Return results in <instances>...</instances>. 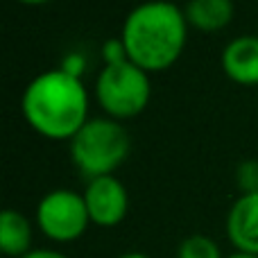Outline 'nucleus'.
<instances>
[{"label":"nucleus","mask_w":258,"mask_h":258,"mask_svg":"<svg viewBox=\"0 0 258 258\" xmlns=\"http://www.w3.org/2000/svg\"><path fill=\"white\" fill-rule=\"evenodd\" d=\"M16 3L27 5V7H41V5H48V3H52V0H16Z\"/></svg>","instance_id":"obj_16"},{"label":"nucleus","mask_w":258,"mask_h":258,"mask_svg":"<svg viewBox=\"0 0 258 258\" xmlns=\"http://www.w3.org/2000/svg\"><path fill=\"white\" fill-rule=\"evenodd\" d=\"M177 258H224L220 245L211 236L192 233L183 238L177 247Z\"/></svg>","instance_id":"obj_11"},{"label":"nucleus","mask_w":258,"mask_h":258,"mask_svg":"<svg viewBox=\"0 0 258 258\" xmlns=\"http://www.w3.org/2000/svg\"><path fill=\"white\" fill-rule=\"evenodd\" d=\"M82 195H84L86 209H89L91 224H95V227L113 229L129 213V192L116 174L86 181Z\"/></svg>","instance_id":"obj_6"},{"label":"nucleus","mask_w":258,"mask_h":258,"mask_svg":"<svg viewBox=\"0 0 258 258\" xmlns=\"http://www.w3.org/2000/svg\"><path fill=\"white\" fill-rule=\"evenodd\" d=\"M23 258H68L66 254H61V251L57 249H32L27 256Z\"/></svg>","instance_id":"obj_15"},{"label":"nucleus","mask_w":258,"mask_h":258,"mask_svg":"<svg viewBox=\"0 0 258 258\" xmlns=\"http://www.w3.org/2000/svg\"><path fill=\"white\" fill-rule=\"evenodd\" d=\"M34 229L32 222L16 209H5L0 215V251L3 258H23L32 247Z\"/></svg>","instance_id":"obj_10"},{"label":"nucleus","mask_w":258,"mask_h":258,"mask_svg":"<svg viewBox=\"0 0 258 258\" xmlns=\"http://www.w3.org/2000/svg\"><path fill=\"white\" fill-rule=\"evenodd\" d=\"M116 258H152V256L143 254V251H127V254H120V256H116Z\"/></svg>","instance_id":"obj_17"},{"label":"nucleus","mask_w":258,"mask_h":258,"mask_svg":"<svg viewBox=\"0 0 258 258\" xmlns=\"http://www.w3.org/2000/svg\"><path fill=\"white\" fill-rule=\"evenodd\" d=\"M186 14L172 0H145L122 21L127 59L145 73H163L181 59L188 43Z\"/></svg>","instance_id":"obj_2"},{"label":"nucleus","mask_w":258,"mask_h":258,"mask_svg":"<svg viewBox=\"0 0 258 258\" xmlns=\"http://www.w3.org/2000/svg\"><path fill=\"white\" fill-rule=\"evenodd\" d=\"M89 89L63 68L43 71L27 82L21 113L27 127L48 141H68L89 122Z\"/></svg>","instance_id":"obj_1"},{"label":"nucleus","mask_w":258,"mask_h":258,"mask_svg":"<svg viewBox=\"0 0 258 258\" xmlns=\"http://www.w3.org/2000/svg\"><path fill=\"white\" fill-rule=\"evenodd\" d=\"M59 68H63L66 73H71V75H75V77H82V71H84V57L77 54V52H73L63 59V63Z\"/></svg>","instance_id":"obj_14"},{"label":"nucleus","mask_w":258,"mask_h":258,"mask_svg":"<svg viewBox=\"0 0 258 258\" xmlns=\"http://www.w3.org/2000/svg\"><path fill=\"white\" fill-rule=\"evenodd\" d=\"M224 231L236 251L258 256V192L240 195L233 202Z\"/></svg>","instance_id":"obj_7"},{"label":"nucleus","mask_w":258,"mask_h":258,"mask_svg":"<svg viewBox=\"0 0 258 258\" xmlns=\"http://www.w3.org/2000/svg\"><path fill=\"white\" fill-rule=\"evenodd\" d=\"M102 61H104V66H113V63L129 61L125 43L120 41V36H118V39H109V41L102 43Z\"/></svg>","instance_id":"obj_13"},{"label":"nucleus","mask_w":258,"mask_h":258,"mask_svg":"<svg viewBox=\"0 0 258 258\" xmlns=\"http://www.w3.org/2000/svg\"><path fill=\"white\" fill-rule=\"evenodd\" d=\"M222 71L238 86H258V36L242 34L222 50Z\"/></svg>","instance_id":"obj_8"},{"label":"nucleus","mask_w":258,"mask_h":258,"mask_svg":"<svg viewBox=\"0 0 258 258\" xmlns=\"http://www.w3.org/2000/svg\"><path fill=\"white\" fill-rule=\"evenodd\" d=\"M129 152L132 136L127 127L107 116L89 118L71 138V161L86 181L113 174L129 159Z\"/></svg>","instance_id":"obj_3"},{"label":"nucleus","mask_w":258,"mask_h":258,"mask_svg":"<svg viewBox=\"0 0 258 258\" xmlns=\"http://www.w3.org/2000/svg\"><path fill=\"white\" fill-rule=\"evenodd\" d=\"M224 258H258V256H251V254H242V251H233V254L224 256Z\"/></svg>","instance_id":"obj_18"},{"label":"nucleus","mask_w":258,"mask_h":258,"mask_svg":"<svg viewBox=\"0 0 258 258\" xmlns=\"http://www.w3.org/2000/svg\"><path fill=\"white\" fill-rule=\"evenodd\" d=\"M236 186L240 195L258 192V159H245L236 168Z\"/></svg>","instance_id":"obj_12"},{"label":"nucleus","mask_w":258,"mask_h":258,"mask_svg":"<svg viewBox=\"0 0 258 258\" xmlns=\"http://www.w3.org/2000/svg\"><path fill=\"white\" fill-rule=\"evenodd\" d=\"M93 95L107 118L118 122L132 120L147 109L152 98L150 73L132 61L102 66L95 77Z\"/></svg>","instance_id":"obj_4"},{"label":"nucleus","mask_w":258,"mask_h":258,"mask_svg":"<svg viewBox=\"0 0 258 258\" xmlns=\"http://www.w3.org/2000/svg\"><path fill=\"white\" fill-rule=\"evenodd\" d=\"M183 14L192 30L202 34H215L231 25L236 5L233 0H188Z\"/></svg>","instance_id":"obj_9"},{"label":"nucleus","mask_w":258,"mask_h":258,"mask_svg":"<svg viewBox=\"0 0 258 258\" xmlns=\"http://www.w3.org/2000/svg\"><path fill=\"white\" fill-rule=\"evenodd\" d=\"M36 227L48 240L59 245L80 240L91 227L84 195L71 188H54L45 192L36 204Z\"/></svg>","instance_id":"obj_5"}]
</instances>
